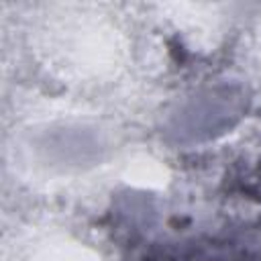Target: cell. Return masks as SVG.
Returning <instances> with one entry per match:
<instances>
[{
	"mask_svg": "<svg viewBox=\"0 0 261 261\" xmlns=\"http://www.w3.org/2000/svg\"><path fill=\"white\" fill-rule=\"evenodd\" d=\"M249 98L241 86L220 84L181 100L163 122V137L173 145H198L222 137L245 116Z\"/></svg>",
	"mask_w": 261,
	"mask_h": 261,
	"instance_id": "cell-1",
	"label": "cell"
},
{
	"mask_svg": "<svg viewBox=\"0 0 261 261\" xmlns=\"http://www.w3.org/2000/svg\"><path fill=\"white\" fill-rule=\"evenodd\" d=\"M157 261H261V241L255 239H220L181 247Z\"/></svg>",
	"mask_w": 261,
	"mask_h": 261,
	"instance_id": "cell-2",
	"label": "cell"
}]
</instances>
